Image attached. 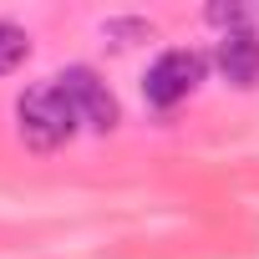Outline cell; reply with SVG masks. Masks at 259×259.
<instances>
[{"mask_svg":"<svg viewBox=\"0 0 259 259\" xmlns=\"http://www.w3.org/2000/svg\"><path fill=\"white\" fill-rule=\"evenodd\" d=\"M16 117H21V138H26V148H36V153H51V148L71 143V133L81 127V122H76V112H71V102L61 97V87H56V81L31 87V92L21 97Z\"/></svg>","mask_w":259,"mask_h":259,"instance_id":"6da1fadb","label":"cell"},{"mask_svg":"<svg viewBox=\"0 0 259 259\" xmlns=\"http://www.w3.org/2000/svg\"><path fill=\"white\" fill-rule=\"evenodd\" d=\"M56 87H61V97L71 102V112H76V122L81 127H92V133H112L117 127V97L107 92V81L92 71V66H66L61 76H51Z\"/></svg>","mask_w":259,"mask_h":259,"instance_id":"7a4b0ae2","label":"cell"},{"mask_svg":"<svg viewBox=\"0 0 259 259\" xmlns=\"http://www.w3.org/2000/svg\"><path fill=\"white\" fill-rule=\"evenodd\" d=\"M203 71H208V61H203L198 51H163V56L148 66V76H143V97H148L153 107H178V102L203 81Z\"/></svg>","mask_w":259,"mask_h":259,"instance_id":"3957f363","label":"cell"},{"mask_svg":"<svg viewBox=\"0 0 259 259\" xmlns=\"http://www.w3.org/2000/svg\"><path fill=\"white\" fill-rule=\"evenodd\" d=\"M219 71L234 81V87H259V41L249 36V31H229L224 41H219Z\"/></svg>","mask_w":259,"mask_h":259,"instance_id":"277c9868","label":"cell"},{"mask_svg":"<svg viewBox=\"0 0 259 259\" xmlns=\"http://www.w3.org/2000/svg\"><path fill=\"white\" fill-rule=\"evenodd\" d=\"M26 51H31L26 31H21V26H11V21H0V76L16 71V66L26 61Z\"/></svg>","mask_w":259,"mask_h":259,"instance_id":"5b68a950","label":"cell"},{"mask_svg":"<svg viewBox=\"0 0 259 259\" xmlns=\"http://www.w3.org/2000/svg\"><path fill=\"white\" fill-rule=\"evenodd\" d=\"M208 21H213V26H244V11H239V6H213Z\"/></svg>","mask_w":259,"mask_h":259,"instance_id":"8992f818","label":"cell"}]
</instances>
